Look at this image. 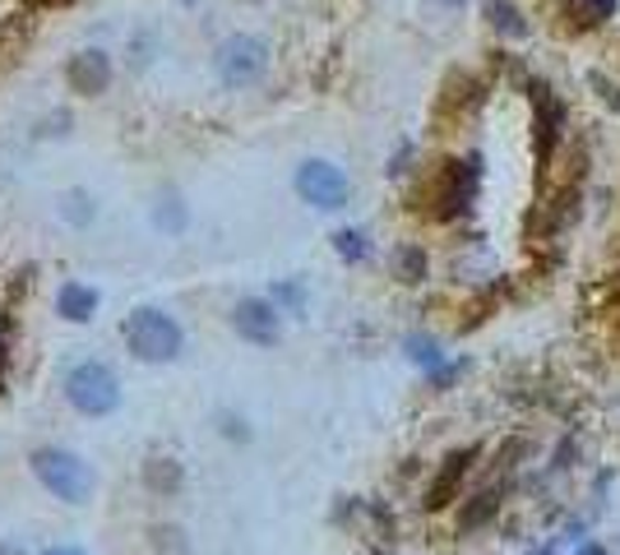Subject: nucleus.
Listing matches in <instances>:
<instances>
[{
	"label": "nucleus",
	"mask_w": 620,
	"mask_h": 555,
	"mask_svg": "<svg viewBox=\"0 0 620 555\" xmlns=\"http://www.w3.org/2000/svg\"><path fill=\"white\" fill-rule=\"evenodd\" d=\"M121 333H125V347L135 352L140 362H153V366H158V362H176V357H181V343H186L181 324H176L167 310H153V306L130 310Z\"/></svg>",
	"instance_id": "1"
},
{
	"label": "nucleus",
	"mask_w": 620,
	"mask_h": 555,
	"mask_svg": "<svg viewBox=\"0 0 620 555\" xmlns=\"http://www.w3.org/2000/svg\"><path fill=\"white\" fill-rule=\"evenodd\" d=\"M33 477L47 486L56 500H65V504H84L88 496H93V486H98L93 468H88L79 454L56 449V444H47V449L33 454Z\"/></svg>",
	"instance_id": "2"
},
{
	"label": "nucleus",
	"mask_w": 620,
	"mask_h": 555,
	"mask_svg": "<svg viewBox=\"0 0 620 555\" xmlns=\"http://www.w3.org/2000/svg\"><path fill=\"white\" fill-rule=\"evenodd\" d=\"M65 398H70V408L84 412V417H107L121 408V385L112 366L102 362H75L70 370H65Z\"/></svg>",
	"instance_id": "3"
},
{
	"label": "nucleus",
	"mask_w": 620,
	"mask_h": 555,
	"mask_svg": "<svg viewBox=\"0 0 620 555\" xmlns=\"http://www.w3.org/2000/svg\"><path fill=\"white\" fill-rule=\"evenodd\" d=\"M213 70L218 79H223L228 88H251L264 79V70H269V42L255 37V33H232L218 42L213 52Z\"/></svg>",
	"instance_id": "4"
},
{
	"label": "nucleus",
	"mask_w": 620,
	"mask_h": 555,
	"mask_svg": "<svg viewBox=\"0 0 620 555\" xmlns=\"http://www.w3.org/2000/svg\"><path fill=\"white\" fill-rule=\"evenodd\" d=\"M297 195L306 199V204H315V209H324V213H334V209L347 204L352 186H347L343 167H334L329 158H306V163L297 167Z\"/></svg>",
	"instance_id": "5"
},
{
	"label": "nucleus",
	"mask_w": 620,
	"mask_h": 555,
	"mask_svg": "<svg viewBox=\"0 0 620 555\" xmlns=\"http://www.w3.org/2000/svg\"><path fill=\"white\" fill-rule=\"evenodd\" d=\"M232 324L246 343L255 347H274L278 333H283V320H278V306L264 301V297H241L236 310H232Z\"/></svg>",
	"instance_id": "6"
},
{
	"label": "nucleus",
	"mask_w": 620,
	"mask_h": 555,
	"mask_svg": "<svg viewBox=\"0 0 620 555\" xmlns=\"http://www.w3.org/2000/svg\"><path fill=\"white\" fill-rule=\"evenodd\" d=\"M477 195V163H445V176H440L435 190V218H458L463 209L473 204Z\"/></svg>",
	"instance_id": "7"
},
{
	"label": "nucleus",
	"mask_w": 620,
	"mask_h": 555,
	"mask_svg": "<svg viewBox=\"0 0 620 555\" xmlns=\"http://www.w3.org/2000/svg\"><path fill=\"white\" fill-rule=\"evenodd\" d=\"M477 463V449H454L445 463H440V473L431 477V486H427V509H450L454 500H458V486H463V477H468V468Z\"/></svg>",
	"instance_id": "8"
},
{
	"label": "nucleus",
	"mask_w": 620,
	"mask_h": 555,
	"mask_svg": "<svg viewBox=\"0 0 620 555\" xmlns=\"http://www.w3.org/2000/svg\"><path fill=\"white\" fill-rule=\"evenodd\" d=\"M65 79H70L75 93L98 98V93H107V84H112V56L98 52V47H88V52L70 56V65H65Z\"/></svg>",
	"instance_id": "9"
},
{
	"label": "nucleus",
	"mask_w": 620,
	"mask_h": 555,
	"mask_svg": "<svg viewBox=\"0 0 620 555\" xmlns=\"http://www.w3.org/2000/svg\"><path fill=\"white\" fill-rule=\"evenodd\" d=\"M98 306H102V297H98L88 282H65L60 292H56L60 320H70V324H88V320L98 315Z\"/></svg>",
	"instance_id": "10"
},
{
	"label": "nucleus",
	"mask_w": 620,
	"mask_h": 555,
	"mask_svg": "<svg viewBox=\"0 0 620 555\" xmlns=\"http://www.w3.org/2000/svg\"><path fill=\"white\" fill-rule=\"evenodd\" d=\"M533 93H538V148H542V158H551V148L561 140V125H565V107L551 98L546 84H538Z\"/></svg>",
	"instance_id": "11"
},
{
	"label": "nucleus",
	"mask_w": 620,
	"mask_h": 555,
	"mask_svg": "<svg viewBox=\"0 0 620 555\" xmlns=\"http://www.w3.org/2000/svg\"><path fill=\"white\" fill-rule=\"evenodd\" d=\"M181 481H186V473H181V463L176 458H148L144 463V486L153 496H176L181 491Z\"/></svg>",
	"instance_id": "12"
},
{
	"label": "nucleus",
	"mask_w": 620,
	"mask_h": 555,
	"mask_svg": "<svg viewBox=\"0 0 620 555\" xmlns=\"http://www.w3.org/2000/svg\"><path fill=\"white\" fill-rule=\"evenodd\" d=\"M186 218H190V209L181 204V195L163 190L158 204H153V227H163L167 236H181V232H186Z\"/></svg>",
	"instance_id": "13"
},
{
	"label": "nucleus",
	"mask_w": 620,
	"mask_h": 555,
	"mask_svg": "<svg viewBox=\"0 0 620 555\" xmlns=\"http://www.w3.org/2000/svg\"><path fill=\"white\" fill-rule=\"evenodd\" d=\"M500 514V491H477L468 504H463V514H458V532H477L486 528Z\"/></svg>",
	"instance_id": "14"
},
{
	"label": "nucleus",
	"mask_w": 620,
	"mask_h": 555,
	"mask_svg": "<svg viewBox=\"0 0 620 555\" xmlns=\"http://www.w3.org/2000/svg\"><path fill=\"white\" fill-rule=\"evenodd\" d=\"M481 14H486V24H491L496 33H505V37H528L523 14L509 5V0H481Z\"/></svg>",
	"instance_id": "15"
},
{
	"label": "nucleus",
	"mask_w": 620,
	"mask_h": 555,
	"mask_svg": "<svg viewBox=\"0 0 620 555\" xmlns=\"http://www.w3.org/2000/svg\"><path fill=\"white\" fill-rule=\"evenodd\" d=\"M70 227H88V222L98 218V204H93V195L88 190H70V195H60V209H56Z\"/></svg>",
	"instance_id": "16"
},
{
	"label": "nucleus",
	"mask_w": 620,
	"mask_h": 555,
	"mask_svg": "<svg viewBox=\"0 0 620 555\" xmlns=\"http://www.w3.org/2000/svg\"><path fill=\"white\" fill-rule=\"evenodd\" d=\"M394 278H403V282H422V278H427V255H422V246H398V251H394Z\"/></svg>",
	"instance_id": "17"
},
{
	"label": "nucleus",
	"mask_w": 620,
	"mask_h": 555,
	"mask_svg": "<svg viewBox=\"0 0 620 555\" xmlns=\"http://www.w3.org/2000/svg\"><path fill=\"white\" fill-rule=\"evenodd\" d=\"M334 251H339V259L357 264V259H366V236H362L357 227H343V232L334 236Z\"/></svg>",
	"instance_id": "18"
},
{
	"label": "nucleus",
	"mask_w": 620,
	"mask_h": 555,
	"mask_svg": "<svg viewBox=\"0 0 620 555\" xmlns=\"http://www.w3.org/2000/svg\"><path fill=\"white\" fill-rule=\"evenodd\" d=\"M153 551L158 555H186V532L181 528H153Z\"/></svg>",
	"instance_id": "19"
},
{
	"label": "nucleus",
	"mask_w": 620,
	"mask_h": 555,
	"mask_svg": "<svg viewBox=\"0 0 620 555\" xmlns=\"http://www.w3.org/2000/svg\"><path fill=\"white\" fill-rule=\"evenodd\" d=\"M574 10H579V24H607L616 14V0H574Z\"/></svg>",
	"instance_id": "20"
},
{
	"label": "nucleus",
	"mask_w": 620,
	"mask_h": 555,
	"mask_svg": "<svg viewBox=\"0 0 620 555\" xmlns=\"http://www.w3.org/2000/svg\"><path fill=\"white\" fill-rule=\"evenodd\" d=\"M408 357L427 370H440V343L435 338H408Z\"/></svg>",
	"instance_id": "21"
},
{
	"label": "nucleus",
	"mask_w": 620,
	"mask_h": 555,
	"mask_svg": "<svg viewBox=\"0 0 620 555\" xmlns=\"http://www.w3.org/2000/svg\"><path fill=\"white\" fill-rule=\"evenodd\" d=\"M593 88H602V98L620 111V88H611V79H607V75H593Z\"/></svg>",
	"instance_id": "22"
},
{
	"label": "nucleus",
	"mask_w": 620,
	"mask_h": 555,
	"mask_svg": "<svg viewBox=\"0 0 620 555\" xmlns=\"http://www.w3.org/2000/svg\"><path fill=\"white\" fill-rule=\"evenodd\" d=\"M29 10H65V5H75V0H24Z\"/></svg>",
	"instance_id": "23"
},
{
	"label": "nucleus",
	"mask_w": 620,
	"mask_h": 555,
	"mask_svg": "<svg viewBox=\"0 0 620 555\" xmlns=\"http://www.w3.org/2000/svg\"><path fill=\"white\" fill-rule=\"evenodd\" d=\"M10 343H5V333H0V380H5V366H10V352H5Z\"/></svg>",
	"instance_id": "24"
},
{
	"label": "nucleus",
	"mask_w": 620,
	"mask_h": 555,
	"mask_svg": "<svg viewBox=\"0 0 620 555\" xmlns=\"http://www.w3.org/2000/svg\"><path fill=\"white\" fill-rule=\"evenodd\" d=\"M574 555H607V551H602V546H597V542H584V546H579V551H574Z\"/></svg>",
	"instance_id": "25"
},
{
	"label": "nucleus",
	"mask_w": 620,
	"mask_h": 555,
	"mask_svg": "<svg viewBox=\"0 0 620 555\" xmlns=\"http://www.w3.org/2000/svg\"><path fill=\"white\" fill-rule=\"evenodd\" d=\"M42 555H84V551H70V546H56V551H42Z\"/></svg>",
	"instance_id": "26"
},
{
	"label": "nucleus",
	"mask_w": 620,
	"mask_h": 555,
	"mask_svg": "<svg viewBox=\"0 0 620 555\" xmlns=\"http://www.w3.org/2000/svg\"><path fill=\"white\" fill-rule=\"evenodd\" d=\"M435 5H450L454 10V5H463V0H435Z\"/></svg>",
	"instance_id": "27"
}]
</instances>
